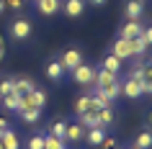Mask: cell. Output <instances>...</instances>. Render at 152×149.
<instances>
[{"instance_id": "cell-13", "label": "cell", "mask_w": 152, "mask_h": 149, "mask_svg": "<svg viewBox=\"0 0 152 149\" xmlns=\"http://www.w3.org/2000/svg\"><path fill=\"white\" fill-rule=\"evenodd\" d=\"M34 87H36V85H34L31 77H16V80H13V93H16V95H26V93H31Z\"/></svg>"}, {"instance_id": "cell-7", "label": "cell", "mask_w": 152, "mask_h": 149, "mask_svg": "<svg viewBox=\"0 0 152 149\" xmlns=\"http://www.w3.org/2000/svg\"><path fill=\"white\" fill-rule=\"evenodd\" d=\"M142 31H144V26L139 21H126L119 28V36L121 39H137V36H142Z\"/></svg>"}, {"instance_id": "cell-3", "label": "cell", "mask_w": 152, "mask_h": 149, "mask_svg": "<svg viewBox=\"0 0 152 149\" xmlns=\"http://www.w3.org/2000/svg\"><path fill=\"white\" fill-rule=\"evenodd\" d=\"M59 64H62L64 72H72L75 67H80V64H83V52H80V49H64L62 57H59Z\"/></svg>"}, {"instance_id": "cell-6", "label": "cell", "mask_w": 152, "mask_h": 149, "mask_svg": "<svg viewBox=\"0 0 152 149\" xmlns=\"http://www.w3.org/2000/svg\"><path fill=\"white\" fill-rule=\"evenodd\" d=\"M62 13L70 18H80L85 13V0H62Z\"/></svg>"}, {"instance_id": "cell-29", "label": "cell", "mask_w": 152, "mask_h": 149, "mask_svg": "<svg viewBox=\"0 0 152 149\" xmlns=\"http://www.w3.org/2000/svg\"><path fill=\"white\" fill-rule=\"evenodd\" d=\"M28 149H44V136H31L28 139Z\"/></svg>"}, {"instance_id": "cell-36", "label": "cell", "mask_w": 152, "mask_h": 149, "mask_svg": "<svg viewBox=\"0 0 152 149\" xmlns=\"http://www.w3.org/2000/svg\"><path fill=\"white\" fill-rule=\"evenodd\" d=\"M5 13V0H0V16Z\"/></svg>"}, {"instance_id": "cell-39", "label": "cell", "mask_w": 152, "mask_h": 149, "mask_svg": "<svg viewBox=\"0 0 152 149\" xmlns=\"http://www.w3.org/2000/svg\"><path fill=\"white\" fill-rule=\"evenodd\" d=\"M137 3H144V0H137Z\"/></svg>"}, {"instance_id": "cell-32", "label": "cell", "mask_w": 152, "mask_h": 149, "mask_svg": "<svg viewBox=\"0 0 152 149\" xmlns=\"http://www.w3.org/2000/svg\"><path fill=\"white\" fill-rule=\"evenodd\" d=\"M101 147H103V149H116V141H113L111 136H106V139L101 141Z\"/></svg>"}, {"instance_id": "cell-38", "label": "cell", "mask_w": 152, "mask_h": 149, "mask_svg": "<svg viewBox=\"0 0 152 149\" xmlns=\"http://www.w3.org/2000/svg\"><path fill=\"white\" fill-rule=\"evenodd\" d=\"M126 149H137V147H126Z\"/></svg>"}, {"instance_id": "cell-40", "label": "cell", "mask_w": 152, "mask_h": 149, "mask_svg": "<svg viewBox=\"0 0 152 149\" xmlns=\"http://www.w3.org/2000/svg\"><path fill=\"white\" fill-rule=\"evenodd\" d=\"M0 59H3V52H0Z\"/></svg>"}, {"instance_id": "cell-9", "label": "cell", "mask_w": 152, "mask_h": 149, "mask_svg": "<svg viewBox=\"0 0 152 149\" xmlns=\"http://www.w3.org/2000/svg\"><path fill=\"white\" fill-rule=\"evenodd\" d=\"M83 136H85V129H83L80 124H77V121H75V124H67V129H64V141H67V144H77V141H83Z\"/></svg>"}, {"instance_id": "cell-8", "label": "cell", "mask_w": 152, "mask_h": 149, "mask_svg": "<svg viewBox=\"0 0 152 149\" xmlns=\"http://www.w3.org/2000/svg\"><path fill=\"white\" fill-rule=\"evenodd\" d=\"M36 10L41 16H54L62 10V0H36Z\"/></svg>"}, {"instance_id": "cell-27", "label": "cell", "mask_w": 152, "mask_h": 149, "mask_svg": "<svg viewBox=\"0 0 152 149\" xmlns=\"http://www.w3.org/2000/svg\"><path fill=\"white\" fill-rule=\"evenodd\" d=\"M64 129H67V124H64V121H54V124H52V131H49V134L64 141ZM64 144H67V141H64Z\"/></svg>"}, {"instance_id": "cell-21", "label": "cell", "mask_w": 152, "mask_h": 149, "mask_svg": "<svg viewBox=\"0 0 152 149\" xmlns=\"http://www.w3.org/2000/svg\"><path fill=\"white\" fill-rule=\"evenodd\" d=\"M106 105H111V100L106 98L103 93H98V90H93V95H90V108L98 110V108H106Z\"/></svg>"}, {"instance_id": "cell-23", "label": "cell", "mask_w": 152, "mask_h": 149, "mask_svg": "<svg viewBox=\"0 0 152 149\" xmlns=\"http://www.w3.org/2000/svg\"><path fill=\"white\" fill-rule=\"evenodd\" d=\"M0 100H3V108H5V110H18V105H21V95L10 93V95H3Z\"/></svg>"}, {"instance_id": "cell-2", "label": "cell", "mask_w": 152, "mask_h": 149, "mask_svg": "<svg viewBox=\"0 0 152 149\" xmlns=\"http://www.w3.org/2000/svg\"><path fill=\"white\" fill-rule=\"evenodd\" d=\"M70 75H72V80H75L77 85H83V87H90L96 82V67H93V64H85V62H83L80 67H75Z\"/></svg>"}, {"instance_id": "cell-17", "label": "cell", "mask_w": 152, "mask_h": 149, "mask_svg": "<svg viewBox=\"0 0 152 149\" xmlns=\"http://www.w3.org/2000/svg\"><path fill=\"white\" fill-rule=\"evenodd\" d=\"M116 75H113V72H106V70H101V67H98L96 70V82H93V87H103V85H111V82H116Z\"/></svg>"}, {"instance_id": "cell-34", "label": "cell", "mask_w": 152, "mask_h": 149, "mask_svg": "<svg viewBox=\"0 0 152 149\" xmlns=\"http://www.w3.org/2000/svg\"><path fill=\"white\" fill-rule=\"evenodd\" d=\"M5 129H8V121H5V118H0V134L5 131Z\"/></svg>"}, {"instance_id": "cell-26", "label": "cell", "mask_w": 152, "mask_h": 149, "mask_svg": "<svg viewBox=\"0 0 152 149\" xmlns=\"http://www.w3.org/2000/svg\"><path fill=\"white\" fill-rule=\"evenodd\" d=\"M44 149H67V144H64L62 139L52 136V134H47V136H44Z\"/></svg>"}, {"instance_id": "cell-37", "label": "cell", "mask_w": 152, "mask_h": 149, "mask_svg": "<svg viewBox=\"0 0 152 149\" xmlns=\"http://www.w3.org/2000/svg\"><path fill=\"white\" fill-rule=\"evenodd\" d=\"M147 124L152 126V110H150V113H147Z\"/></svg>"}, {"instance_id": "cell-11", "label": "cell", "mask_w": 152, "mask_h": 149, "mask_svg": "<svg viewBox=\"0 0 152 149\" xmlns=\"http://www.w3.org/2000/svg\"><path fill=\"white\" fill-rule=\"evenodd\" d=\"M77 124L83 126V129H85V131H88V129H98V116H96V110H85V113H80V116H77ZM101 129H103V126H101Z\"/></svg>"}, {"instance_id": "cell-24", "label": "cell", "mask_w": 152, "mask_h": 149, "mask_svg": "<svg viewBox=\"0 0 152 149\" xmlns=\"http://www.w3.org/2000/svg\"><path fill=\"white\" fill-rule=\"evenodd\" d=\"M18 116L23 118L26 124H36L41 118V108H26V110H18Z\"/></svg>"}, {"instance_id": "cell-35", "label": "cell", "mask_w": 152, "mask_h": 149, "mask_svg": "<svg viewBox=\"0 0 152 149\" xmlns=\"http://www.w3.org/2000/svg\"><path fill=\"white\" fill-rule=\"evenodd\" d=\"M90 3H93V5H98V8H101V5H106V0H90Z\"/></svg>"}, {"instance_id": "cell-10", "label": "cell", "mask_w": 152, "mask_h": 149, "mask_svg": "<svg viewBox=\"0 0 152 149\" xmlns=\"http://www.w3.org/2000/svg\"><path fill=\"white\" fill-rule=\"evenodd\" d=\"M44 75H47L52 82H62L64 77V70H62V64H59V59H52V62L44 67Z\"/></svg>"}, {"instance_id": "cell-28", "label": "cell", "mask_w": 152, "mask_h": 149, "mask_svg": "<svg viewBox=\"0 0 152 149\" xmlns=\"http://www.w3.org/2000/svg\"><path fill=\"white\" fill-rule=\"evenodd\" d=\"M10 93H13V80L10 77L0 80V98H3V95H10Z\"/></svg>"}, {"instance_id": "cell-30", "label": "cell", "mask_w": 152, "mask_h": 149, "mask_svg": "<svg viewBox=\"0 0 152 149\" xmlns=\"http://www.w3.org/2000/svg\"><path fill=\"white\" fill-rule=\"evenodd\" d=\"M142 80H144V82H152V62H144V70H142Z\"/></svg>"}, {"instance_id": "cell-1", "label": "cell", "mask_w": 152, "mask_h": 149, "mask_svg": "<svg viewBox=\"0 0 152 149\" xmlns=\"http://www.w3.org/2000/svg\"><path fill=\"white\" fill-rule=\"evenodd\" d=\"M31 33H34V23H31V18H16L13 23H10V39L13 41H28L31 39Z\"/></svg>"}, {"instance_id": "cell-18", "label": "cell", "mask_w": 152, "mask_h": 149, "mask_svg": "<svg viewBox=\"0 0 152 149\" xmlns=\"http://www.w3.org/2000/svg\"><path fill=\"white\" fill-rule=\"evenodd\" d=\"M134 147L137 149H152V129H142V131L137 134Z\"/></svg>"}, {"instance_id": "cell-41", "label": "cell", "mask_w": 152, "mask_h": 149, "mask_svg": "<svg viewBox=\"0 0 152 149\" xmlns=\"http://www.w3.org/2000/svg\"><path fill=\"white\" fill-rule=\"evenodd\" d=\"M0 149H3V144H0Z\"/></svg>"}, {"instance_id": "cell-4", "label": "cell", "mask_w": 152, "mask_h": 149, "mask_svg": "<svg viewBox=\"0 0 152 149\" xmlns=\"http://www.w3.org/2000/svg\"><path fill=\"white\" fill-rule=\"evenodd\" d=\"M111 54L113 57H119L121 62H126V59H132V57H134V47H132V39H116L111 44Z\"/></svg>"}, {"instance_id": "cell-31", "label": "cell", "mask_w": 152, "mask_h": 149, "mask_svg": "<svg viewBox=\"0 0 152 149\" xmlns=\"http://www.w3.org/2000/svg\"><path fill=\"white\" fill-rule=\"evenodd\" d=\"M5 5H10V10H23L26 0H5Z\"/></svg>"}, {"instance_id": "cell-25", "label": "cell", "mask_w": 152, "mask_h": 149, "mask_svg": "<svg viewBox=\"0 0 152 149\" xmlns=\"http://www.w3.org/2000/svg\"><path fill=\"white\" fill-rule=\"evenodd\" d=\"M85 110H93L90 108V95H80L77 100H75V116H80V113H85Z\"/></svg>"}, {"instance_id": "cell-16", "label": "cell", "mask_w": 152, "mask_h": 149, "mask_svg": "<svg viewBox=\"0 0 152 149\" xmlns=\"http://www.w3.org/2000/svg\"><path fill=\"white\" fill-rule=\"evenodd\" d=\"M83 139L88 141V147H101V141L106 139V134H103V129H101V126H98V129H88V131H85V136H83Z\"/></svg>"}, {"instance_id": "cell-33", "label": "cell", "mask_w": 152, "mask_h": 149, "mask_svg": "<svg viewBox=\"0 0 152 149\" xmlns=\"http://www.w3.org/2000/svg\"><path fill=\"white\" fill-rule=\"evenodd\" d=\"M142 36H144V41H147V44L152 47V26H147V28H144V31H142Z\"/></svg>"}, {"instance_id": "cell-20", "label": "cell", "mask_w": 152, "mask_h": 149, "mask_svg": "<svg viewBox=\"0 0 152 149\" xmlns=\"http://www.w3.org/2000/svg\"><path fill=\"white\" fill-rule=\"evenodd\" d=\"M96 116H98V124H101V126H111L113 118H116V113H113L111 105H106V108H98L96 110Z\"/></svg>"}, {"instance_id": "cell-22", "label": "cell", "mask_w": 152, "mask_h": 149, "mask_svg": "<svg viewBox=\"0 0 152 149\" xmlns=\"http://www.w3.org/2000/svg\"><path fill=\"white\" fill-rule=\"evenodd\" d=\"M132 47H134V57L144 59V54H147V49H150V44L144 41V36H137V39H132Z\"/></svg>"}, {"instance_id": "cell-12", "label": "cell", "mask_w": 152, "mask_h": 149, "mask_svg": "<svg viewBox=\"0 0 152 149\" xmlns=\"http://www.w3.org/2000/svg\"><path fill=\"white\" fill-rule=\"evenodd\" d=\"M0 144H3V149H21L18 134H16V131H10V129H5V131L0 134Z\"/></svg>"}, {"instance_id": "cell-19", "label": "cell", "mask_w": 152, "mask_h": 149, "mask_svg": "<svg viewBox=\"0 0 152 149\" xmlns=\"http://www.w3.org/2000/svg\"><path fill=\"white\" fill-rule=\"evenodd\" d=\"M96 90H98V93H103L106 95V98H108V100H116V98H119V95H121V82H119V80H116V82H111V85H103V87H96Z\"/></svg>"}, {"instance_id": "cell-14", "label": "cell", "mask_w": 152, "mask_h": 149, "mask_svg": "<svg viewBox=\"0 0 152 149\" xmlns=\"http://www.w3.org/2000/svg\"><path fill=\"white\" fill-rule=\"evenodd\" d=\"M124 13H126L129 21H139L144 13V3H137V0H129L126 3V8H124Z\"/></svg>"}, {"instance_id": "cell-5", "label": "cell", "mask_w": 152, "mask_h": 149, "mask_svg": "<svg viewBox=\"0 0 152 149\" xmlns=\"http://www.w3.org/2000/svg\"><path fill=\"white\" fill-rule=\"evenodd\" d=\"M121 95L129 98V100H137V98L142 95V80L139 77H126L121 82Z\"/></svg>"}, {"instance_id": "cell-15", "label": "cell", "mask_w": 152, "mask_h": 149, "mask_svg": "<svg viewBox=\"0 0 152 149\" xmlns=\"http://www.w3.org/2000/svg\"><path fill=\"white\" fill-rule=\"evenodd\" d=\"M101 70H106V72H113V75H119L121 72V59L119 57H113L111 52L103 57V62H101Z\"/></svg>"}]
</instances>
